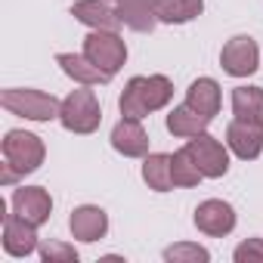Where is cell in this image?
I'll use <instances>...</instances> for the list:
<instances>
[{
    "instance_id": "1",
    "label": "cell",
    "mask_w": 263,
    "mask_h": 263,
    "mask_svg": "<svg viewBox=\"0 0 263 263\" xmlns=\"http://www.w3.org/2000/svg\"><path fill=\"white\" fill-rule=\"evenodd\" d=\"M174 96V84L164 74H149V78H130L124 93H121V115L124 118H146L149 111H158L171 102Z\"/></svg>"
},
{
    "instance_id": "2",
    "label": "cell",
    "mask_w": 263,
    "mask_h": 263,
    "mask_svg": "<svg viewBox=\"0 0 263 263\" xmlns=\"http://www.w3.org/2000/svg\"><path fill=\"white\" fill-rule=\"evenodd\" d=\"M44 143L41 137L28 134V130H10L4 140V186H10L16 177H25L44 164Z\"/></svg>"
},
{
    "instance_id": "3",
    "label": "cell",
    "mask_w": 263,
    "mask_h": 263,
    "mask_svg": "<svg viewBox=\"0 0 263 263\" xmlns=\"http://www.w3.org/2000/svg\"><path fill=\"white\" fill-rule=\"evenodd\" d=\"M0 102L10 115H19V118H28V121H53L59 118V108L62 102L44 90H31V87H10L0 93Z\"/></svg>"
},
{
    "instance_id": "4",
    "label": "cell",
    "mask_w": 263,
    "mask_h": 263,
    "mask_svg": "<svg viewBox=\"0 0 263 263\" xmlns=\"http://www.w3.org/2000/svg\"><path fill=\"white\" fill-rule=\"evenodd\" d=\"M59 121L65 130L71 134H93L102 121V108H99V99L90 87L81 84V90H71L65 99H62V108H59Z\"/></svg>"
},
{
    "instance_id": "5",
    "label": "cell",
    "mask_w": 263,
    "mask_h": 263,
    "mask_svg": "<svg viewBox=\"0 0 263 263\" xmlns=\"http://www.w3.org/2000/svg\"><path fill=\"white\" fill-rule=\"evenodd\" d=\"M84 56L115 78V71H118V68L124 65V59H127V44L118 37V31H96V28H93V31L84 37Z\"/></svg>"
},
{
    "instance_id": "6",
    "label": "cell",
    "mask_w": 263,
    "mask_h": 263,
    "mask_svg": "<svg viewBox=\"0 0 263 263\" xmlns=\"http://www.w3.org/2000/svg\"><path fill=\"white\" fill-rule=\"evenodd\" d=\"M186 149H189V155L195 158V164H198V171H201L204 177L217 180V177H223V174L229 171V152H226L223 143L214 140L211 134L192 137V140L186 143Z\"/></svg>"
},
{
    "instance_id": "7",
    "label": "cell",
    "mask_w": 263,
    "mask_h": 263,
    "mask_svg": "<svg viewBox=\"0 0 263 263\" xmlns=\"http://www.w3.org/2000/svg\"><path fill=\"white\" fill-rule=\"evenodd\" d=\"M257 62H260V50H257L254 37H248V34H238V37L226 41V47H223V53H220L223 71L232 74V78H248V74H254V71H257Z\"/></svg>"
},
{
    "instance_id": "8",
    "label": "cell",
    "mask_w": 263,
    "mask_h": 263,
    "mask_svg": "<svg viewBox=\"0 0 263 263\" xmlns=\"http://www.w3.org/2000/svg\"><path fill=\"white\" fill-rule=\"evenodd\" d=\"M50 211H53V198L41 186H22L13 192V214H19L22 220L44 226L50 220Z\"/></svg>"
},
{
    "instance_id": "9",
    "label": "cell",
    "mask_w": 263,
    "mask_h": 263,
    "mask_svg": "<svg viewBox=\"0 0 263 263\" xmlns=\"http://www.w3.org/2000/svg\"><path fill=\"white\" fill-rule=\"evenodd\" d=\"M226 143H229V149H232L238 158H245V161L257 158V155L263 152V124L235 118V121L226 127Z\"/></svg>"
},
{
    "instance_id": "10",
    "label": "cell",
    "mask_w": 263,
    "mask_h": 263,
    "mask_svg": "<svg viewBox=\"0 0 263 263\" xmlns=\"http://www.w3.org/2000/svg\"><path fill=\"white\" fill-rule=\"evenodd\" d=\"M195 226L204 235H229L235 229V211L220 198H208L195 208Z\"/></svg>"
},
{
    "instance_id": "11",
    "label": "cell",
    "mask_w": 263,
    "mask_h": 263,
    "mask_svg": "<svg viewBox=\"0 0 263 263\" xmlns=\"http://www.w3.org/2000/svg\"><path fill=\"white\" fill-rule=\"evenodd\" d=\"M37 248V226L19 214H4V251L10 257H28Z\"/></svg>"
},
{
    "instance_id": "12",
    "label": "cell",
    "mask_w": 263,
    "mask_h": 263,
    "mask_svg": "<svg viewBox=\"0 0 263 263\" xmlns=\"http://www.w3.org/2000/svg\"><path fill=\"white\" fill-rule=\"evenodd\" d=\"M111 146H115V152H121L127 158H143L149 152V137H146L140 118H121L111 130Z\"/></svg>"
},
{
    "instance_id": "13",
    "label": "cell",
    "mask_w": 263,
    "mask_h": 263,
    "mask_svg": "<svg viewBox=\"0 0 263 263\" xmlns=\"http://www.w3.org/2000/svg\"><path fill=\"white\" fill-rule=\"evenodd\" d=\"M71 16L96 31H118L124 22L118 16V10H111L105 0H78V4L71 7Z\"/></svg>"
},
{
    "instance_id": "14",
    "label": "cell",
    "mask_w": 263,
    "mask_h": 263,
    "mask_svg": "<svg viewBox=\"0 0 263 263\" xmlns=\"http://www.w3.org/2000/svg\"><path fill=\"white\" fill-rule=\"evenodd\" d=\"M68 226H71V235H74V238H81V241H96V238H102V235L108 232V217H105V211L96 208V204H81V208H74Z\"/></svg>"
},
{
    "instance_id": "15",
    "label": "cell",
    "mask_w": 263,
    "mask_h": 263,
    "mask_svg": "<svg viewBox=\"0 0 263 263\" xmlns=\"http://www.w3.org/2000/svg\"><path fill=\"white\" fill-rule=\"evenodd\" d=\"M56 62L62 65V71H65L71 81H78V84H84V87H96V84H108V81H111V74L102 71L96 62H90L84 53H81V56H78V53H59Z\"/></svg>"
},
{
    "instance_id": "16",
    "label": "cell",
    "mask_w": 263,
    "mask_h": 263,
    "mask_svg": "<svg viewBox=\"0 0 263 263\" xmlns=\"http://www.w3.org/2000/svg\"><path fill=\"white\" fill-rule=\"evenodd\" d=\"M118 16L134 31H152L158 22V0H118Z\"/></svg>"
},
{
    "instance_id": "17",
    "label": "cell",
    "mask_w": 263,
    "mask_h": 263,
    "mask_svg": "<svg viewBox=\"0 0 263 263\" xmlns=\"http://www.w3.org/2000/svg\"><path fill=\"white\" fill-rule=\"evenodd\" d=\"M211 121H214V118H208V115H201L198 108H192L189 102H183V105H177V108L167 115V130H171L174 137H186V140H192V137L204 134Z\"/></svg>"
},
{
    "instance_id": "18",
    "label": "cell",
    "mask_w": 263,
    "mask_h": 263,
    "mask_svg": "<svg viewBox=\"0 0 263 263\" xmlns=\"http://www.w3.org/2000/svg\"><path fill=\"white\" fill-rule=\"evenodd\" d=\"M186 102H189L192 108H198L201 115L214 118V115L220 111V84H217L214 78H198V81H192V87H189V93H186Z\"/></svg>"
},
{
    "instance_id": "19",
    "label": "cell",
    "mask_w": 263,
    "mask_h": 263,
    "mask_svg": "<svg viewBox=\"0 0 263 263\" xmlns=\"http://www.w3.org/2000/svg\"><path fill=\"white\" fill-rule=\"evenodd\" d=\"M232 115L241 121L263 124V90L260 87H235L232 90Z\"/></svg>"
},
{
    "instance_id": "20",
    "label": "cell",
    "mask_w": 263,
    "mask_h": 263,
    "mask_svg": "<svg viewBox=\"0 0 263 263\" xmlns=\"http://www.w3.org/2000/svg\"><path fill=\"white\" fill-rule=\"evenodd\" d=\"M204 10V0H158V22L183 25L198 19Z\"/></svg>"
},
{
    "instance_id": "21",
    "label": "cell",
    "mask_w": 263,
    "mask_h": 263,
    "mask_svg": "<svg viewBox=\"0 0 263 263\" xmlns=\"http://www.w3.org/2000/svg\"><path fill=\"white\" fill-rule=\"evenodd\" d=\"M143 180L155 192H171L174 189V171H171V155H146L143 161Z\"/></svg>"
},
{
    "instance_id": "22",
    "label": "cell",
    "mask_w": 263,
    "mask_h": 263,
    "mask_svg": "<svg viewBox=\"0 0 263 263\" xmlns=\"http://www.w3.org/2000/svg\"><path fill=\"white\" fill-rule=\"evenodd\" d=\"M171 171H174V186H198L201 183V171H198V164H195V158L189 155V149H180V152H174L171 155Z\"/></svg>"
},
{
    "instance_id": "23",
    "label": "cell",
    "mask_w": 263,
    "mask_h": 263,
    "mask_svg": "<svg viewBox=\"0 0 263 263\" xmlns=\"http://www.w3.org/2000/svg\"><path fill=\"white\" fill-rule=\"evenodd\" d=\"M211 254L201 248V245H171L167 251H164V260H171V263H204Z\"/></svg>"
},
{
    "instance_id": "24",
    "label": "cell",
    "mask_w": 263,
    "mask_h": 263,
    "mask_svg": "<svg viewBox=\"0 0 263 263\" xmlns=\"http://www.w3.org/2000/svg\"><path fill=\"white\" fill-rule=\"evenodd\" d=\"M37 251L47 263H78V251L71 245H62V241H44Z\"/></svg>"
},
{
    "instance_id": "25",
    "label": "cell",
    "mask_w": 263,
    "mask_h": 263,
    "mask_svg": "<svg viewBox=\"0 0 263 263\" xmlns=\"http://www.w3.org/2000/svg\"><path fill=\"white\" fill-rule=\"evenodd\" d=\"M235 263H263V238H248L235 248Z\"/></svg>"
}]
</instances>
